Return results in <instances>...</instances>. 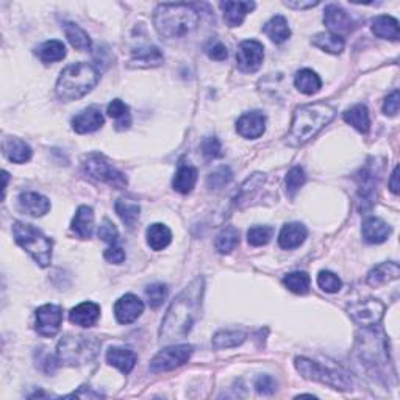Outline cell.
Instances as JSON below:
<instances>
[{
  "instance_id": "32",
  "label": "cell",
  "mask_w": 400,
  "mask_h": 400,
  "mask_svg": "<svg viewBox=\"0 0 400 400\" xmlns=\"http://www.w3.org/2000/svg\"><path fill=\"white\" fill-rule=\"evenodd\" d=\"M344 121L352 127L356 128L360 133H368L371 128V117L369 111L364 105H355L344 113Z\"/></svg>"
},
{
  "instance_id": "44",
  "label": "cell",
  "mask_w": 400,
  "mask_h": 400,
  "mask_svg": "<svg viewBox=\"0 0 400 400\" xmlns=\"http://www.w3.org/2000/svg\"><path fill=\"white\" fill-rule=\"evenodd\" d=\"M146 297L149 305L152 308H158L164 303L166 297H168V286L163 283H152L146 288Z\"/></svg>"
},
{
  "instance_id": "30",
  "label": "cell",
  "mask_w": 400,
  "mask_h": 400,
  "mask_svg": "<svg viewBox=\"0 0 400 400\" xmlns=\"http://www.w3.org/2000/svg\"><path fill=\"white\" fill-rule=\"evenodd\" d=\"M147 236V244L151 246L152 250H160L166 249L172 241V233L164 224H152L146 231Z\"/></svg>"
},
{
  "instance_id": "5",
  "label": "cell",
  "mask_w": 400,
  "mask_h": 400,
  "mask_svg": "<svg viewBox=\"0 0 400 400\" xmlns=\"http://www.w3.org/2000/svg\"><path fill=\"white\" fill-rule=\"evenodd\" d=\"M100 341L95 336H64L58 343L57 358L66 366H82L95 360Z\"/></svg>"
},
{
  "instance_id": "36",
  "label": "cell",
  "mask_w": 400,
  "mask_h": 400,
  "mask_svg": "<svg viewBox=\"0 0 400 400\" xmlns=\"http://www.w3.org/2000/svg\"><path fill=\"white\" fill-rule=\"evenodd\" d=\"M313 46L318 47V49L324 50L327 53H333V55H338L344 50V38L338 37L335 33H319L313 38Z\"/></svg>"
},
{
  "instance_id": "20",
  "label": "cell",
  "mask_w": 400,
  "mask_h": 400,
  "mask_svg": "<svg viewBox=\"0 0 400 400\" xmlns=\"http://www.w3.org/2000/svg\"><path fill=\"white\" fill-rule=\"evenodd\" d=\"M164 63V55L158 47L155 46H149V47H142V49H138L133 52V57L128 61L130 68H136V69H151V68H158Z\"/></svg>"
},
{
  "instance_id": "39",
  "label": "cell",
  "mask_w": 400,
  "mask_h": 400,
  "mask_svg": "<svg viewBox=\"0 0 400 400\" xmlns=\"http://www.w3.org/2000/svg\"><path fill=\"white\" fill-rule=\"evenodd\" d=\"M238 242H240V231L233 225H227L218 235L214 246L219 254H230L236 249Z\"/></svg>"
},
{
  "instance_id": "21",
  "label": "cell",
  "mask_w": 400,
  "mask_h": 400,
  "mask_svg": "<svg viewBox=\"0 0 400 400\" xmlns=\"http://www.w3.org/2000/svg\"><path fill=\"white\" fill-rule=\"evenodd\" d=\"M391 227L388 225L383 219L380 218H368L364 219L361 233L364 241L369 244H381L385 242L391 235Z\"/></svg>"
},
{
  "instance_id": "28",
  "label": "cell",
  "mask_w": 400,
  "mask_h": 400,
  "mask_svg": "<svg viewBox=\"0 0 400 400\" xmlns=\"http://www.w3.org/2000/svg\"><path fill=\"white\" fill-rule=\"evenodd\" d=\"M372 33L377 38L381 39H390V41H399L400 32H399V21L394 19L392 16H377L374 17L371 22Z\"/></svg>"
},
{
  "instance_id": "38",
  "label": "cell",
  "mask_w": 400,
  "mask_h": 400,
  "mask_svg": "<svg viewBox=\"0 0 400 400\" xmlns=\"http://www.w3.org/2000/svg\"><path fill=\"white\" fill-rule=\"evenodd\" d=\"M108 116L113 117L116 121V128L117 130H125L131 125V115L128 105H125L121 99L111 100L108 108H106Z\"/></svg>"
},
{
  "instance_id": "22",
  "label": "cell",
  "mask_w": 400,
  "mask_h": 400,
  "mask_svg": "<svg viewBox=\"0 0 400 400\" xmlns=\"http://www.w3.org/2000/svg\"><path fill=\"white\" fill-rule=\"evenodd\" d=\"M220 10L224 13V19L230 27L241 26L250 11L255 10V2L242 0V2H222L219 3Z\"/></svg>"
},
{
  "instance_id": "7",
  "label": "cell",
  "mask_w": 400,
  "mask_h": 400,
  "mask_svg": "<svg viewBox=\"0 0 400 400\" xmlns=\"http://www.w3.org/2000/svg\"><path fill=\"white\" fill-rule=\"evenodd\" d=\"M296 369L303 379L319 381L322 385L332 386L333 390L339 391H349L352 390V381L347 377V374L341 371L339 368H332L321 364L318 361L309 360L305 356L296 358Z\"/></svg>"
},
{
  "instance_id": "24",
  "label": "cell",
  "mask_w": 400,
  "mask_h": 400,
  "mask_svg": "<svg viewBox=\"0 0 400 400\" xmlns=\"http://www.w3.org/2000/svg\"><path fill=\"white\" fill-rule=\"evenodd\" d=\"M399 276L400 267L397 263L394 261L381 263V265L375 266L374 269L368 274V285L372 286V288H380V286L390 283L392 280H397Z\"/></svg>"
},
{
  "instance_id": "33",
  "label": "cell",
  "mask_w": 400,
  "mask_h": 400,
  "mask_svg": "<svg viewBox=\"0 0 400 400\" xmlns=\"http://www.w3.org/2000/svg\"><path fill=\"white\" fill-rule=\"evenodd\" d=\"M37 55L41 61L46 64L61 61L66 57V46L63 44V41L58 39L46 41V43L41 44L37 49Z\"/></svg>"
},
{
  "instance_id": "11",
  "label": "cell",
  "mask_w": 400,
  "mask_h": 400,
  "mask_svg": "<svg viewBox=\"0 0 400 400\" xmlns=\"http://www.w3.org/2000/svg\"><path fill=\"white\" fill-rule=\"evenodd\" d=\"M347 312L355 324L363 328H369L377 327L380 321L383 319L385 305L377 298H366V301L350 303Z\"/></svg>"
},
{
  "instance_id": "10",
  "label": "cell",
  "mask_w": 400,
  "mask_h": 400,
  "mask_svg": "<svg viewBox=\"0 0 400 400\" xmlns=\"http://www.w3.org/2000/svg\"><path fill=\"white\" fill-rule=\"evenodd\" d=\"M377 184H379V169L377 164L368 163L356 174V197L358 208L360 211H366L374 205L375 197H377Z\"/></svg>"
},
{
  "instance_id": "31",
  "label": "cell",
  "mask_w": 400,
  "mask_h": 400,
  "mask_svg": "<svg viewBox=\"0 0 400 400\" xmlns=\"http://www.w3.org/2000/svg\"><path fill=\"white\" fill-rule=\"evenodd\" d=\"M63 30L66 33V38H68L69 44L74 47V49L85 52L91 49V38L88 37V33L85 30L80 28L77 23L74 22H64L63 23Z\"/></svg>"
},
{
  "instance_id": "17",
  "label": "cell",
  "mask_w": 400,
  "mask_h": 400,
  "mask_svg": "<svg viewBox=\"0 0 400 400\" xmlns=\"http://www.w3.org/2000/svg\"><path fill=\"white\" fill-rule=\"evenodd\" d=\"M104 122L105 119L100 110L95 108V106H88V108L80 111L79 115L73 117V128L75 133L86 135L99 130L104 125Z\"/></svg>"
},
{
  "instance_id": "2",
  "label": "cell",
  "mask_w": 400,
  "mask_h": 400,
  "mask_svg": "<svg viewBox=\"0 0 400 400\" xmlns=\"http://www.w3.org/2000/svg\"><path fill=\"white\" fill-rule=\"evenodd\" d=\"M335 106L325 102H316L297 106L292 116L291 130L286 136V142L291 147H301L308 142L318 131L332 122L335 117Z\"/></svg>"
},
{
  "instance_id": "19",
  "label": "cell",
  "mask_w": 400,
  "mask_h": 400,
  "mask_svg": "<svg viewBox=\"0 0 400 400\" xmlns=\"http://www.w3.org/2000/svg\"><path fill=\"white\" fill-rule=\"evenodd\" d=\"M308 236L307 227L301 222H291L283 225L278 235V246L285 250L301 247Z\"/></svg>"
},
{
  "instance_id": "37",
  "label": "cell",
  "mask_w": 400,
  "mask_h": 400,
  "mask_svg": "<svg viewBox=\"0 0 400 400\" xmlns=\"http://www.w3.org/2000/svg\"><path fill=\"white\" fill-rule=\"evenodd\" d=\"M263 183H265V175L263 174H254L250 175L246 182L241 184L240 191H238V196L235 199V205L236 207H242L244 204L250 202V199L255 196L256 191H258Z\"/></svg>"
},
{
  "instance_id": "26",
  "label": "cell",
  "mask_w": 400,
  "mask_h": 400,
  "mask_svg": "<svg viewBox=\"0 0 400 400\" xmlns=\"http://www.w3.org/2000/svg\"><path fill=\"white\" fill-rule=\"evenodd\" d=\"M136 360H138V358H136V354L131 349L110 347L106 350V361H108L111 366L117 368L122 374H130L133 371Z\"/></svg>"
},
{
  "instance_id": "48",
  "label": "cell",
  "mask_w": 400,
  "mask_h": 400,
  "mask_svg": "<svg viewBox=\"0 0 400 400\" xmlns=\"http://www.w3.org/2000/svg\"><path fill=\"white\" fill-rule=\"evenodd\" d=\"M97 235H99L100 240L105 241V242H108L110 246H115V244H117L119 233H117L116 225L113 224L110 219H104L102 225L99 227V231H97Z\"/></svg>"
},
{
  "instance_id": "43",
  "label": "cell",
  "mask_w": 400,
  "mask_h": 400,
  "mask_svg": "<svg viewBox=\"0 0 400 400\" xmlns=\"http://www.w3.org/2000/svg\"><path fill=\"white\" fill-rule=\"evenodd\" d=\"M272 235H274L272 227L256 225V227H252V229H249L247 241H249L250 246H254V247L266 246V244L271 241Z\"/></svg>"
},
{
  "instance_id": "52",
  "label": "cell",
  "mask_w": 400,
  "mask_h": 400,
  "mask_svg": "<svg viewBox=\"0 0 400 400\" xmlns=\"http://www.w3.org/2000/svg\"><path fill=\"white\" fill-rule=\"evenodd\" d=\"M399 104H400V94L396 89V91H392L388 97L385 99V104H383V113L386 116H396L399 113Z\"/></svg>"
},
{
  "instance_id": "35",
  "label": "cell",
  "mask_w": 400,
  "mask_h": 400,
  "mask_svg": "<svg viewBox=\"0 0 400 400\" xmlns=\"http://www.w3.org/2000/svg\"><path fill=\"white\" fill-rule=\"evenodd\" d=\"M197 169L191 168V166H182L180 169L177 171V174L172 180V187L180 194H188L191 191L194 189L196 183H197Z\"/></svg>"
},
{
  "instance_id": "6",
  "label": "cell",
  "mask_w": 400,
  "mask_h": 400,
  "mask_svg": "<svg viewBox=\"0 0 400 400\" xmlns=\"http://www.w3.org/2000/svg\"><path fill=\"white\" fill-rule=\"evenodd\" d=\"M13 235L16 242L32 255V258L41 267H47L52 261V241L37 227L26 222L13 224Z\"/></svg>"
},
{
  "instance_id": "40",
  "label": "cell",
  "mask_w": 400,
  "mask_h": 400,
  "mask_svg": "<svg viewBox=\"0 0 400 400\" xmlns=\"http://www.w3.org/2000/svg\"><path fill=\"white\" fill-rule=\"evenodd\" d=\"M246 333L241 330H220L213 336V347L214 349H230L236 347L244 343Z\"/></svg>"
},
{
  "instance_id": "54",
  "label": "cell",
  "mask_w": 400,
  "mask_h": 400,
  "mask_svg": "<svg viewBox=\"0 0 400 400\" xmlns=\"http://www.w3.org/2000/svg\"><path fill=\"white\" fill-rule=\"evenodd\" d=\"M285 5L288 8H294V10H307V8H313L316 5H319V2H285Z\"/></svg>"
},
{
  "instance_id": "55",
  "label": "cell",
  "mask_w": 400,
  "mask_h": 400,
  "mask_svg": "<svg viewBox=\"0 0 400 400\" xmlns=\"http://www.w3.org/2000/svg\"><path fill=\"white\" fill-rule=\"evenodd\" d=\"M397 172H399V169H397V166H396V168H394V171H392V174H391V180H390V189L392 191L394 194H397V193H399V182H397L399 175H397Z\"/></svg>"
},
{
  "instance_id": "3",
  "label": "cell",
  "mask_w": 400,
  "mask_h": 400,
  "mask_svg": "<svg viewBox=\"0 0 400 400\" xmlns=\"http://www.w3.org/2000/svg\"><path fill=\"white\" fill-rule=\"evenodd\" d=\"M153 26L163 38H183L199 26V11L189 3H160L153 15Z\"/></svg>"
},
{
  "instance_id": "41",
  "label": "cell",
  "mask_w": 400,
  "mask_h": 400,
  "mask_svg": "<svg viewBox=\"0 0 400 400\" xmlns=\"http://www.w3.org/2000/svg\"><path fill=\"white\" fill-rule=\"evenodd\" d=\"M115 210L117 213V216L121 218L122 222L127 227H135L136 220L140 219V211L141 208L135 202H130L127 199H119L115 204Z\"/></svg>"
},
{
  "instance_id": "18",
  "label": "cell",
  "mask_w": 400,
  "mask_h": 400,
  "mask_svg": "<svg viewBox=\"0 0 400 400\" xmlns=\"http://www.w3.org/2000/svg\"><path fill=\"white\" fill-rule=\"evenodd\" d=\"M17 204H19L21 211H23L32 218L44 216V214L49 213L50 210V200L43 194L32 193V191L22 193L19 196V199H17Z\"/></svg>"
},
{
  "instance_id": "23",
  "label": "cell",
  "mask_w": 400,
  "mask_h": 400,
  "mask_svg": "<svg viewBox=\"0 0 400 400\" xmlns=\"http://www.w3.org/2000/svg\"><path fill=\"white\" fill-rule=\"evenodd\" d=\"M100 318V307L94 302H83L80 305L70 309L69 321L73 324L88 328L93 327Z\"/></svg>"
},
{
  "instance_id": "14",
  "label": "cell",
  "mask_w": 400,
  "mask_h": 400,
  "mask_svg": "<svg viewBox=\"0 0 400 400\" xmlns=\"http://www.w3.org/2000/svg\"><path fill=\"white\" fill-rule=\"evenodd\" d=\"M324 22L330 28V33L341 37L344 33H350L355 27L352 16L339 5H327L324 11Z\"/></svg>"
},
{
  "instance_id": "13",
  "label": "cell",
  "mask_w": 400,
  "mask_h": 400,
  "mask_svg": "<svg viewBox=\"0 0 400 400\" xmlns=\"http://www.w3.org/2000/svg\"><path fill=\"white\" fill-rule=\"evenodd\" d=\"M63 322V309L58 305H47L39 307L37 309V332L41 336L52 338L59 332Z\"/></svg>"
},
{
  "instance_id": "47",
  "label": "cell",
  "mask_w": 400,
  "mask_h": 400,
  "mask_svg": "<svg viewBox=\"0 0 400 400\" xmlns=\"http://www.w3.org/2000/svg\"><path fill=\"white\" fill-rule=\"evenodd\" d=\"M318 285L322 291L333 294V292H338L341 289L343 282L336 274H333L330 271H322L318 276Z\"/></svg>"
},
{
  "instance_id": "8",
  "label": "cell",
  "mask_w": 400,
  "mask_h": 400,
  "mask_svg": "<svg viewBox=\"0 0 400 400\" xmlns=\"http://www.w3.org/2000/svg\"><path fill=\"white\" fill-rule=\"evenodd\" d=\"M83 171L94 180L100 183L110 184L115 189H122L127 187V177L122 174L121 171H117L104 155L91 153L83 160Z\"/></svg>"
},
{
  "instance_id": "45",
  "label": "cell",
  "mask_w": 400,
  "mask_h": 400,
  "mask_svg": "<svg viewBox=\"0 0 400 400\" xmlns=\"http://www.w3.org/2000/svg\"><path fill=\"white\" fill-rule=\"evenodd\" d=\"M307 182V174L301 166L292 168L288 175H286V193L289 196H294L298 189H301Z\"/></svg>"
},
{
  "instance_id": "34",
  "label": "cell",
  "mask_w": 400,
  "mask_h": 400,
  "mask_svg": "<svg viewBox=\"0 0 400 400\" xmlns=\"http://www.w3.org/2000/svg\"><path fill=\"white\" fill-rule=\"evenodd\" d=\"M294 85L302 94L312 95L316 94L322 86V82L319 75L312 69H302L298 70L294 77Z\"/></svg>"
},
{
  "instance_id": "51",
  "label": "cell",
  "mask_w": 400,
  "mask_h": 400,
  "mask_svg": "<svg viewBox=\"0 0 400 400\" xmlns=\"http://www.w3.org/2000/svg\"><path fill=\"white\" fill-rule=\"evenodd\" d=\"M205 52L208 57L214 59V61H224V59H227V57H229L227 46L218 39L210 41V43L205 46Z\"/></svg>"
},
{
  "instance_id": "50",
  "label": "cell",
  "mask_w": 400,
  "mask_h": 400,
  "mask_svg": "<svg viewBox=\"0 0 400 400\" xmlns=\"http://www.w3.org/2000/svg\"><path fill=\"white\" fill-rule=\"evenodd\" d=\"M255 391L258 394H263V396H269V394H274L277 390V381L274 380L271 375H258L255 379Z\"/></svg>"
},
{
  "instance_id": "27",
  "label": "cell",
  "mask_w": 400,
  "mask_h": 400,
  "mask_svg": "<svg viewBox=\"0 0 400 400\" xmlns=\"http://www.w3.org/2000/svg\"><path fill=\"white\" fill-rule=\"evenodd\" d=\"M3 155L7 157L11 163H27L32 158V147H30L26 141L19 138H5L3 140Z\"/></svg>"
},
{
  "instance_id": "49",
  "label": "cell",
  "mask_w": 400,
  "mask_h": 400,
  "mask_svg": "<svg viewBox=\"0 0 400 400\" xmlns=\"http://www.w3.org/2000/svg\"><path fill=\"white\" fill-rule=\"evenodd\" d=\"M202 153H204L208 160L219 158L220 155H222V146H220V141L216 136H208V138L202 141Z\"/></svg>"
},
{
  "instance_id": "53",
  "label": "cell",
  "mask_w": 400,
  "mask_h": 400,
  "mask_svg": "<svg viewBox=\"0 0 400 400\" xmlns=\"http://www.w3.org/2000/svg\"><path fill=\"white\" fill-rule=\"evenodd\" d=\"M104 256H105L106 261L115 263V265H121V263H124V260H125V252H124L122 247H119L117 244H115V246H110L108 249L105 250Z\"/></svg>"
},
{
  "instance_id": "9",
  "label": "cell",
  "mask_w": 400,
  "mask_h": 400,
  "mask_svg": "<svg viewBox=\"0 0 400 400\" xmlns=\"http://www.w3.org/2000/svg\"><path fill=\"white\" fill-rule=\"evenodd\" d=\"M194 347L189 344H175L169 345L163 350H160L157 355L152 358L151 361V371L158 372H168L172 369L180 368L182 364L187 363L191 355H193Z\"/></svg>"
},
{
  "instance_id": "25",
  "label": "cell",
  "mask_w": 400,
  "mask_h": 400,
  "mask_svg": "<svg viewBox=\"0 0 400 400\" xmlns=\"http://www.w3.org/2000/svg\"><path fill=\"white\" fill-rule=\"evenodd\" d=\"M70 229L75 233L80 240H89L93 236L94 230V211L91 207L82 205L77 210L75 216L73 219V225Z\"/></svg>"
},
{
  "instance_id": "4",
  "label": "cell",
  "mask_w": 400,
  "mask_h": 400,
  "mask_svg": "<svg viewBox=\"0 0 400 400\" xmlns=\"http://www.w3.org/2000/svg\"><path fill=\"white\" fill-rule=\"evenodd\" d=\"M99 82V70L89 63H74L64 68L59 74L55 94L63 102L79 100L91 93Z\"/></svg>"
},
{
  "instance_id": "29",
  "label": "cell",
  "mask_w": 400,
  "mask_h": 400,
  "mask_svg": "<svg viewBox=\"0 0 400 400\" xmlns=\"http://www.w3.org/2000/svg\"><path fill=\"white\" fill-rule=\"evenodd\" d=\"M263 32L272 43L282 44L291 37V28L288 26V21L283 16H274L271 21H267L263 27Z\"/></svg>"
},
{
  "instance_id": "15",
  "label": "cell",
  "mask_w": 400,
  "mask_h": 400,
  "mask_svg": "<svg viewBox=\"0 0 400 400\" xmlns=\"http://www.w3.org/2000/svg\"><path fill=\"white\" fill-rule=\"evenodd\" d=\"M144 312V303L135 294H125L115 303V316L119 324H131Z\"/></svg>"
},
{
  "instance_id": "46",
  "label": "cell",
  "mask_w": 400,
  "mask_h": 400,
  "mask_svg": "<svg viewBox=\"0 0 400 400\" xmlns=\"http://www.w3.org/2000/svg\"><path fill=\"white\" fill-rule=\"evenodd\" d=\"M233 178V172L230 171L229 166H220L214 172H211L207 178V184L210 189H219L229 184Z\"/></svg>"
},
{
  "instance_id": "16",
  "label": "cell",
  "mask_w": 400,
  "mask_h": 400,
  "mask_svg": "<svg viewBox=\"0 0 400 400\" xmlns=\"http://www.w3.org/2000/svg\"><path fill=\"white\" fill-rule=\"evenodd\" d=\"M236 131L242 138L256 140L266 131V116L261 111H249L238 119Z\"/></svg>"
},
{
  "instance_id": "42",
  "label": "cell",
  "mask_w": 400,
  "mask_h": 400,
  "mask_svg": "<svg viewBox=\"0 0 400 400\" xmlns=\"http://www.w3.org/2000/svg\"><path fill=\"white\" fill-rule=\"evenodd\" d=\"M312 278L307 272H291L283 277V285L294 294H307Z\"/></svg>"
},
{
  "instance_id": "12",
  "label": "cell",
  "mask_w": 400,
  "mask_h": 400,
  "mask_svg": "<svg viewBox=\"0 0 400 400\" xmlns=\"http://www.w3.org/2000/svg\"><path fill=\"white\" fill-rule=\"evenodd\" d=\"M265 59V47L255 39L242 41L236 52V64L242 73H256Z\"/></svg>"
},
{
  "instance_id": "1",
  "label": "cell",
  "mask_w": 400,
  "mask_h": 400,
  "mask_svg": "<svg viewBox=\"0 0 400 400\" xmlns=\"http://www.w3.org/2000/svg\"><path fill=\"white\" fill-rule=\"evenodd\" d=\"M204 291L205 280L204 277H197L174 298L160 328L161 343H175L189 335L200 316Z\"/></svg>"
}]
</instances>
